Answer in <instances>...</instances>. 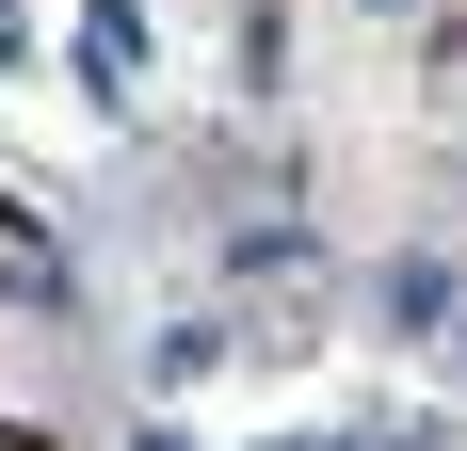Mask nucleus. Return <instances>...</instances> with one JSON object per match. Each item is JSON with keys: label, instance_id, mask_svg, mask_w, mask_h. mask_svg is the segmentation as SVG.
Masks as SVG:
<instances>
[{"label": "nucleus", "instance_id": "f03ea898", "mask_svg": "<svg viewBox=\"0 0 467 451\" xmlns=\"http://www.w3.org/2000/svg\"><path fill=\"white\" fill-rule=\"evenodd\" d=\"M130 65H145V16H130V0H97V16H81V81L130 97Z\"/></svg>", "mask_w": 467, "mask_h": 451}, {"label": "nucleus", "instance_id": "7ed1b4c3", "mask_svg": "<svg viewBox=\"0 0 467 451\" xmlns=\"http://www.w3.org/2000/svg\"><path fill=\"white\" fill-rule=\"evenodd\" d=\"M16 48H33V16H16V0H0V65H16Z\"/></svg>", "mask_w": 467, "mask_h": 451}, {"label": "nucleus", "instance_id": "f257e3e1", "mask_svg": "<svg viewBox=\"0 0 467 451\" xmlns=\"http://www.w3.org/2000/svg\"><path fill=\"white\" fill-rule=\"evenodd\" d=\"M451 307H467V290H451V258H435V242H403V258L371 274V322H387V339H435Z\"/></svg>", "mask_w": 467, "mask_h": 451}, {"label": "nucleus", "instance_id": "39448f33", "mask_svg": "<svg viewBox=\"0 0 467 451\" xmlns=\"http://www.w3.org/2000/svg\"><path fill=\"white\" fill-rule=\"evenodd\" d=\"M371 16H403V0H371Z\"/></svg>", "mask_w": 467, "mask_h": 451}, {"label": "nucleus", "instance_id": "20e7f679", "mask_svg": "<svg viewBox=\"0 0 467 451\" xmlns=\"http://www.w3.org/2000/svg\"><path fill=\"white\" fill-rule=\"evenodd\" d=\"M130 451H193V435H161V419H145V435H130Z\"/></svg>", "mask_w": 467, "mask_h": 451}]
</instances>
